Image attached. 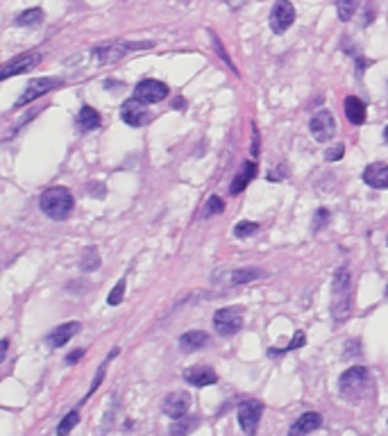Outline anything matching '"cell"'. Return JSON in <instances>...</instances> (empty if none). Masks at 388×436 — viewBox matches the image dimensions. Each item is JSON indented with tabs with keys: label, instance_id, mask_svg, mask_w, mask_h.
<instances>
[{
	"label": "cell",
	"instance_id": "cell-1",
	"mask_svg": "<svg viewBox=\"0 0 388 436\" xmlns=\"http://www.w3.org/2000/svg\"><path fill=\"white\" fill-rule=\"evenodd\" d=\"M39 207L46 216L55 218V220H66L71 216V211L75 207L73 193L66 186H50L39 198Z\"/></svg>",
	"mask_w": 388,
	"mask_h": 436
},
{
	"label": "cell",
	"instance_id": "cell-2",
	"mask_svg": "<svg viewBox=\"0 0 388 436\" xmlns=\"http://www.w3.org/2000/svg\"><path fill=\"white\" fill-rule=\"evenodd\" d=\"M368 386H370V375L364 366H352L341 375V393L352 405L364 400Z\"/></svg>",
	"mask_w": 388,
	"mask_h": 436
},
{
	"label": "cell",
	"instance_id": "cell-3",
	"mask_svg": "<svg viewBox=\"0 0 388 436\" xmlns=\"http://www.w3.org/2000/svg\"><path fill=\"white\" fill-rule=\"evenodd\" d=\"M349 307V270L341 266L334 275V300H332V314L336 320H343L347 316Z\"/></svg>",
	"mask_w": 388,
	"mask_h": 436
},
{
	"label": "cell",
	"instance_id": "cell-4",
	"mask_svg": "<svg viewBox=\"0 0 388 436\" xmlns=\"http://www.w3.org/2000/svg\"><path fill=\"white\" fill-rule=\"evenodd\" d=\"M59 86H64V80L61 78H36V80H30V84L25 86L23 96L16 101V109L19 107H25L28 103L36 101V98L46 96L48 91H55Z\"/></svg>",
	"mask_w": 388,
	"mask_h": 436
},
{
	"label": "cell",
	"instance_id": "cell-5",
	"mask_svg": "<svg viewBox=\"0 0 388 436\" xmlns=\"http://www.w3.org/2000/svg\"><path fill=\"white\" fill-rule=\"evenodd\" d=\"M214 325L218 334L232 336L243 328V309L241 307H225L214 314Z\"/></svg>",
	"mask_w": 388,
	"mask_h": 436
},
{
	"label": "cell",
	"instance_id": "cell-6",
	"mask_svg": "<svg viewBox=\"0 0 388 436\" xmlns=\"http://www.w3.org/2000/svg\"><path fill=\"white\" fill-rule=\"evenodd\" d=\"M264 414V405L259 400H243L239 405V425L245 436H255L259 430V420Z\"/></svg>",
	"mask_w": 388,
	"mask_h": 436
},
{
	"label": "cell",
	"instance_id": "cell-7",
	"mask_svg": "<svg viewBox=\"0 0 388 436\" xmlns=\"http://www.w3.org/2000/svg\"><path fill=\"white\" fill-rule=\"evenodd\" d=\"M295 21V7L291 0H277L270 11V28L275 34H284Z\"/></svg>",
	"mask_w": 388,
	"mask_h": 436
},
{
	"label": "cell",
	"instance_id": "cell-8",
	"mask_svg": "<svg viewBox=\"0 0 388 436\" xmlns=\"http://www.w3.org/2000/svg\"><path fill=\"white\" fill-rule=\"evenodd\" d=\"M309 130L314 134V139L320 141V143H327L334 139L336 134V121H334V114L330 109H320L318 114L311 118L309 123Z\"/></svg>",
	"mask_w": 388,
	"mask_h": 436
},
{
	"label": "cell",
	"instance_id": "cell-9",
	"mask_svg": "<svg viewBox=\"0 0 388 436\" xmlns=\"http://www.w3.org/2000/svg\"><path fill=\"white\" fill-rule=\"evenodd\" d=\"M150 46H153L150 41H146V44H109V46H98L91 55L96 57V61H100V64H109V61L123 59L130 51H136V48H150Z\"/></svg>",
	"mask_w": 388,
	"mask_h": 436
},
{
	"label": "cell",
	"instance_id": "cell-10",
	"mask_svg": "<svg viewBox=\"0 0 388 436\" xmlns=\"http://www.w3.org/2000/svg\"><path fill=\"white\" fill-rule=\"evenodd\" d=\"M41 61V55L39 53H25V55H19L16 59L7 61V64L3 66V71H0V78L3 80H9L11 76H21V73H30L34 71L36 66H39Z\"/></svg>",
	"mask_w": 388,
	"mask_h": 436
},
{
	"label": "cell",
	"instance_id": "cell-11",
	"mask_svg": "<svg viewBox=\"0 0 388 436\" xmlns=\"http://www.w3.org/2000/svg\"><path fill=\"white\" fill-rule=\"evenodd\" d=\"M134 96L139 98V101H143L146 105L161 103L168 96V86L159 80H141L139 84H136Z\"/></svg>",
	"mask_w": 388,
	"mask_h": 436
},
{
	"label": "cell",
	"instance_id": "cell-12",
	"mask_svg": "<svg viewBox=\"0 0 388 436\" xmlns=\"http://www.w3.org/2000/svg\"><path fill=\"white\" fill-rule=\"evenodd\" d=\"M161 409H164V414L173 420H180L186 416V411L191 409V395L186 391H173L166 395L164 405H161Z\"/></svg>",
	"mask_w": 388,
	"mask_h": 436
},
{
	"label": "cell",
	"instance_id": "cell-13",
	"mask_svg": "<svg viewBox=\"0 0 388 436\" xmlns=\"http://www.w3.org/2000/svg\"><path fill=\"white\" fill-rule=\"evenodd\" d=\"M121 118L128 123L130 128H141L143 123L148 121V107L143 101L139 98H132V101H125L123 107H121Z\"/></svg>",
	"mask_w": 388,
	"mask_h": 436
},
{
	"label": "cell",
	"instance_id": "cell-14",
	"mask_svg": "<svg viewBox=\"0 0 388 436\" xmlns=\"http://www.w3.org/2000/svg\"><path fill=\"white\" fill-rule=\"evenodd\" d=\"M320 427H322V416L318 411H307V414H302L291 425L289 436H307L309 432H316Z\"/></svg>",
	"mask_w": 388,
	"mask_h": 436
},
{
	"label": "cell",
	"instance_id": "cell-15",
	"mask_svg": "<svg viewBox=\"0 0 388 436\" xmlns=\"http://www.w3.org/2000/svg\"><path fill=\"white\" fill-rule=\"evenodd\" d=\"M364 182L372 189H388V164H384V161L368 164L364 171Z\"/></svg>",
	"mask_w": 388,
	"mask_h": 436
},
{
	"label": "cell",
	"instance_id": "cell-16",
	"mask_svg": "<svg viewBox=\"0 0 388 436\" xmlns=\"http://www.w3.org/2000/svg\"><path fill=\"white\" fill-rule=\"evenodd\" d=\"M80 323L78 320H73V323H64V325H59V328H55L53 332L48 334V339H46V343L50 345V348H61V345H66L75 334L80 332Z\"/></svg>",
	"mask_w": 388,
	"mask_h": 436
},
{
	"label": "cell",
	"instance_id": "cell-17",
	"mask_svg": "<svg viewBox=\"0 0 388 436\" xmlns=\"http://www.w3.org/2000/svg\"><path fill=\"white\" fill-rule=\"evenodd\" d=\"M184 380L193 386H211L218 382V375L211 366H193L189 370H184Z\"/></svg>",
	"mask_w": 388,
	"mask_h": 436
},
{
	"label": "cell",
	"instance_id": "cell-18",
	"mask_svg": "<svg viewBox=\"0 0 388 436\" xmlns=\"http://www.w3.org/2000/svg\"><path fill=\"white\" fill-rule=\"evenodd\" d=\"M343 107H345V116H347L349 123H352V126H364L366 118H368V111H366L368 107H366L364 101H361V98L347 96L345 103H343Z\"/></svg>",
	"mask_w": 388,
	"mask_h": 436
},
{
	"label": "cell",
	"instance_id": "cell-19",
	"mask_svg": "<svg viewBox=\"0 0 388 436\" xmlns=\"http://www.w3.org/2000/svg\"><path fill=\"white\" fill-rule=\"evenodd\" d=\"M209 343V334L203 330H193V332H186L180 336V348L184 353H195L200 348H205Z\"/></svg>",
	"mask_w": 388,
	"mask_h": 436
},
{
	"label": "cell",
	"instance_id": "cell-20",
	"mask_svg": "<svg viewBox=\"0 0 388 436\" xmlns=\"http://www.w3.org/2000/svg\"><path fill=\"white\" fill-rule=\"evenodd\" d=\"M257 164L255 161H245V166H243V171L239 173V176L234 178V182H232V186H230V193H241V191H245V186L250 184V182H255V178H257Z\"/></svg>",
	"mask_w": 388,
	"mask_h": 436
},
{
	"label": "cell",
	"instance_id": "cell-21",
	"mask_svg": "<svg viewBox=\"0 0 388 436\" xmlns=\"http://www.w3.org/2000/svg\"><path fill=\"white\" fill-rule=\"evenodd\" d=\"M100 123H103V118H100L98 109L89 107V105H84V107L80 109V114H78V126H80L82 132L98 130V128H100Z\"/></svg>",
	"mask_w": 388,
	"mask_h": 436
},
{
	"label": "cell",
	"instance_id": "cell-22",
	"mask_svg": "<svg viewBox=\"0 0 388 436\" xmlns=\"http://www.w3.org/2000/svg\"><path fill=\"white\" fill-rule=\"evenodd\" d=\"M16 26L19 28H34V26H41L44 23V11L39 7H32V9H25L16 16Z\"/></svg>",
	"mask_w": 388,
	"mask_h": 436
},
{
	"label": "cell",
	"instance_id": "cell-23",
	"mask_svg": "<svg viewBox=\"0 0 388 436\" xmlns=\"http://www.w3.org/2000/svg\"><path fill=\"white\" fill-rule=\"evenodd\" d=\"M198 425H200V418H195V416H184V418H180V420L173 422L170 436H189Z\"/></svg>",
	"mask_w": 388,
	"mask_h": 436
},
{
	"label": "cell",
	"instance_id": "cell-24",
	"mask_svg": "<svg viewBox=\"0 0 388 436\" xmlns=\"http://www.w3.org/2000/svg\"><path fill=\"white\" fill-rule=\"evenodd\" d=\"M264 278V270L261 268H239L232 273V282L234 284H247V282H255Z\"/></svg>",
	"mask_w": 388,
	"mask_h": 436
},
{
	"label": "cell",
	"instance_id": "cell-25",
	"mask_svg": "<svg viewBox=\"0 0 388 436\" xmlns=\"http://www.w3.org/2000/svg\"><path fill=\"white\" fill-rule=\"evenodd\" d=\"M80 268L84 273H93L100 268V255H98V248H86L84 255H82V261H80Z\"/></svg>",
	"mask_w": 388,
	"mask_h": 436
},
{
	"label": "cell",
	"instance_id": "cell-26",
	"mask_svg": "<svg viewBox=\"0 0 388 436\" xmlns=\"http://www.w3.org/2000/svg\"><path fill=\"white\" fill-rule=\"evenodd\" d=\"M361 0H336V9H339V19L343 23H347L349 19L354 16V11L359 9Z\"/></svg>",
	"mask_w": 388,
	"mask_h": 436
},
{
	"label": "cell",
	"instance_id": "cell-27",
	"mask_svg": "<svg viewBox=\"0 0 388 436\" xmlns=\"http://www.w3.org/2000/svg\"><path fill=\"white\" fill-rule=\"evenodd\" d=\"M78 422H80V411L78 409L68 411V414L64 416V420H61L59 425H57V436H68L73 432V427L78 425Z\"/></svg>",
	"mask_w": 388,
	"mask_h": 436
},
{
	"label": "cell",
	"instance_id": "cell-28",
	"mask_svg": "<svg viewBox=\"0 0 388 436\" xmlns=\"http://www.w3.org/2000/svg\"><path fill=\"white\" fill-rule=\"evenodd\" d=\"M305 332L302 330H300V332H295V336H293V341L289 343V345H286V348H282V350H275V348H270V350H268V355L270 357H277V355H284V353H291V350H297V348H302L305 345Z\"/></svg>",
	"mask_w": 388,
	"mask_h": 436
},
{
	"label": "cell",
	"instance_id": "cell-29",
	"mask_svg": "<svg viewBox=\"0 0 388 436\" xmlns=\"http://www.w3.org/2000/svg\"><path fill=\"white\" fill-rule=\"evenodd\" d=\"M125 284H128V280H125V278H121V280L116 282V286H114V289H111V293H109V298H107V305L116 307V305H121V303H123V295H125Z\"/></svg>",
	"mask_w": 388,
	"mask_h": 436
},
{
	"label": "cell",
	"instance_id": "cell-30",
	"mask_svg": "<svg viewBox=\"0 0 388 436\" xmlns=\"http://www.w3.org/2000/svg\"><path fill=\"white\" fill-rule=\"evenodd\" d=\"M257 230H259L257 223H252V220H241V223H236L234 236H239V239H245V236H252Z\"/></svg>",
	"mask_w": 388,
	"mask_h": 436
},
{
	"label": "cell",
	"instance_id": "cell-31",
	"mask_svg": "<svg viewBox=\"0 0 388 436\" xmlns=\"http://www.w3.org/2000/svg\"><path fill=\"white\" fill-rule=\"evenodd\" d=\"M225 209V203L220 201L218 196H211L209 203H207V209H205V216H211V214H220V211Z\"/></svg>",
	"mask_w": 388,
	"mask_h": 436
},
{
	"label": "cell",
	"instance_id": "cell-32",
	"mask_svg": "<svg viewBox=\"0 0 388 436\" xmlns=\"http://www.w3.org/2000/svg\"><path fill=\"white\" fill-rule=\"evenodd\" d=\"M343 155H345V146H334V148H330L327 153H325V159H327V161H339Z\"/></svg>",
	"mask_w": 388,
	"mask_h": 436
},
{
	"label": "cell",
	"instance_id": "cell-33",
	"mask_svg": "<svg viewBox=\"0 0 388 436\" xmlns=\"http://www.w3.org/2000/svg\"><path fill=\"white\" fill-rule=\"evenodd\" d=\"M325 220H330V211L327 209H318L316 211V220H314V230H320Z\"/></svg>",
	"mask_w": 388,
	"mask_h": 436
},
{
	"label": "cell",
	"instance_id": "cell-34",
	"mask_svg": "<svg viewBox=\"0 0 388 436\" xmlns=\"http://www.w3.org/2000/svg\"><path fill=\"white\" fill-rule=\"evenodd\" d=\"M84 357V350H75V353H71L68 357H66V364L68 366H73V364H78V361Z\"/></svg>",
	"mask_w": 388,
	"mask_h": 436
},
{
	"label": "cell",
	"instance_id": "cell-35",
	"mask_svg": "<svg viewBox=\"0 0 388 436\" xmlns=\"http://www.w3.org/2000/svg\"><path fill=\"white\" fill-rule=\"evenodd\" d=\"M252 134H255V141H252V155L257 157V155H259V132H257V128H255Z\"/></svg>",
	"mask_w": 388,
	"mask_h": 436
},
{
	"label": "cell",
	"instance_id": "cell-36",
	"mask_svg": "<svg viewBox=\"0 0 388 436\" xmlns=\"http://www.w3.org/2000/svg\"><path fill=\"white\" fill-rule=\"evenodd\" d=\"M0 345H3V359H5V355H7V348H9V339H3V343H0Z\"/></svg>",
	"mask_w": 388,
	"mask_h": 436
},
{
	"label": "cell",
	"instance_id": "cell-37",
	"mask_svg": "<svg viewBox=\"0 0 388 436\" xmlns=\"http://www.w3.org/2000/svg\"><path fill=\"white\" fill-rule=\"evenodd\" d=\"M384 139H386V143H388V128L384 130Z\"/></svg>",
	"mask_w": 388,
	"mask_h": 436
},
{
	"label": "cell",
	"instance_id": "cell-38",
	"mask_svg": "<svg viewBox=\"0 0 388 436\" xmlns=\"http://www.w3.org/2000/svg\"><path fill=\"white\" fill-rule=\"evenodd\" d=\"M386 293H388V289H386Z\"/></svg>",
	"mask_w": 388,
	"mask_h": 436
}]
</instances>
